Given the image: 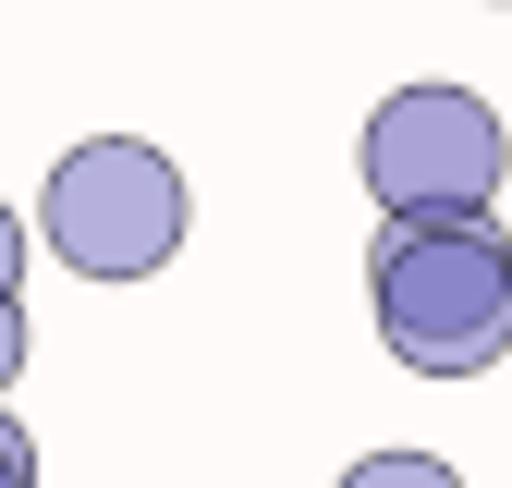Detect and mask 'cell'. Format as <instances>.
<instances>
[{
  "mask_svg": "<svg viewBox=\"0 0 512 488\" xmlns=\"http://www.w3.org/2000/svg\"><path fill=\"white\" fill-rule=\"evenodd\" d=\"M378 342H391L415 379H476L512 354V244L500 220H378Z\"/></svg>",
  "mask_w": 512,
  "mask_h": 488,
  "instance_id": "cell-1",
  "label": "cell"
},
{
  "mask_svg": "<svg viewBox=\"0 0 512 488\" xmlns=\"http://www.w3.org/2000/svg\"><path fill=\"white\" fill-rule=\"evenodd\" d=\"M366 196L391 220H488L500 171H512V135L476 86H391L366 110Z\"/></svg>",
  "mask_w": 512,
  "mask_h": 488,
  "instance_id": "cell-2",
  "label": "cell"
},
{
  "mask_svg": "<svg viewBox=\"0 0 512 488\" xmlns=\"http://www.w3.org/2000/svg\"><path fill=\"white\" fill-rule=\"evenodd\" d=\"M37 232H49V257H74L86 281H147L183 244V171L147 135H86V147H61L49 196H37Z\"/></svg>",
  "mask_w": 512,
  "mask_h": 488,
  "instance_id": "cell-3",
  "label": "cell"
},
{
  "mask_svg": "<svg viewBox=\"0 0 512 488\" xmlns=\"http://www.w3.org/2000/svg\"><path fill=\"white\" fill-rule=\"evenodd\" d=\"M342 488H464V476L439 464V452H366V464H354Z\"/></svg>",
  "mask_w": 512,
  "mask_h": 488,
  "instance_id": "cell-4",
  "label": "cell"
},
{
  "mask_svg": "<svg viewBox=\"0 0 512 488\" xmlns=\"http://www.w3.org/2000/svg\"><path fill=\"white\" fill-rule=\"evenodd\" d=\"M0 305H25V220L0 208Z\"/></svg>",
  "mask_w": 512,
  "mask_h": 488,
  "instance_id": "cell-5",
  "label": "cell"
},
{
  "mask_svg": "<svg viewBox=\"0 0 512 488\" xmlns=\"http://www.w3.org/2000/svg\"><path fill=\"white\" fill-rule=\"evenodd\" d=\"M0 488H37V440H25L13 415H0Z\"/></svg>",
  "mask_w": 512,
  "mask_h": 488,
  "instance_id": "cell-6",
  "label": "cell"
},
{
  "mask_svg": "<svg viewBox=\"0 0 512 488\" xmlns=\"http://www.w3.org/2000/svg\"><path fill=\"white\" fill-rule=\"evenodd\" d=\"M13 366H25V305H0V391H13Z\"/></svg>",
  "mask_w": 512,
  "mask_h": 488,
  "instance_id": "cell-7",
  "label": "cell"
}]
</instances>
